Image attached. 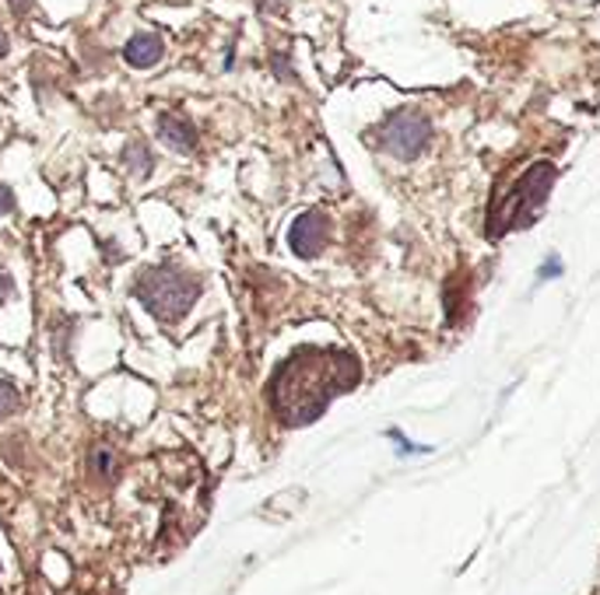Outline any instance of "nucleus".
<instances>
[{"mask_svg":"<svg viewBox=\"0 0 600 595\" xmlns=\"http://www.w3.org/2000/svg\"><path fill=\"white\" fill-rule=\"evenodd\" d=\"M359 382V361L344 351H303L278 375V413L292 427L316 421L338 392Z\"/></svg>","mask_w":600,"mask_h":595,"instance_id":"f257e3e1","label":"nucleus"},{"mask_svg":"<svg viewBox=\"0 0 600 595\" xmlns=\"http://www.w3.org/2000/svg\"><path fill=\"white\" fill-rule=\"evenodd\" d=\"M8 4L18 11V14H25V11H32V4H35V0H8Z\"/></svg>","mask_w":600,"mask_h":595,"instance_id":"9b49d317","label":"nucleus"},{"mask_svg":"<svg viewBox=\"0 0 600 595\" xmlns=\"http://www.w3.org/2000/svg\"><path fill=\"white\" fill-rule=\"evenodd\" d=\"M8 53V35H4V28H0V57Z\"/></svg>","mask_w":600,"mask_h":595,"instance_id":"ddd939ff","label":"nucleus"},{"mask_svg":"<svg viewBox=\"0 0 600 595\" xmlns=\"http://www.w3.org/2000/svg\"><path fill=\"white\" fill-rule=\"evenodd\" d=\"M14 407H18V389L11 382H0V417H8Z\"/></svg>","mask_w":600,"mask_h":595,"instance_id":"1a4fd4ad","label":"nucleus"},{"mask_svg":"<svg viewBox=\"0 0 600 595\" xmlns=\"http://www.w3.org/2000/svg\"><path fill=\"white\" fill-rule=\"evenodd\" d=\"M137 301L158 319H183L190 312V305L197 301V281L176 266H158L148 270L145 277L137 281Z\"/></svg>","mask_w":600,"mask_h":595,"instance_id":"7ed1b4c3","label":"nucleus"},{"mask_svg":"<svg viewBox=\"0 0 600 595\" xmlns=\"http://www.w3.org/2000/svg\"><path fill=\"white\" fill-rule=\"evenodd\" d=\"M158 134H162V140L169 144V148L176 151H193L197 148V126H193L190 119L176 116V113H166L162 119H158Z\"/></svg>","mask_w":600,"mask_h":595,"instance_id":"423d86ee","label":"nucleus"},{"mask_svg":"<svg viewBox=\"0 0 600 595\" xmlns=\"http://www.w3.org/2000/svg\"><path fill=\"white\" fill-rule=\"evenodd\" d=\"M429 140H432V123L421 113L400 110V113H394L390 119L380 126V148L386 155L400 158V161L418 158L421 151L429 148Z\"/></svg>","mask_w":600,"mask_h":595,"instance_id":"20e7f679","label":"nucleus"},{"mask_svg":"<svg viewBox=\"0 0 600 595\" xmlns=\"http://www.w3.org/2000/svg\"><path fill=\"white\" fill-rule=\"evenodd\" d=\"M552 183H555L552 161H537V165L527 169L520 183L488 210V239H502L506 231L531 228L541 218L544 204H548Z\"/></svg>","mask_w":600,"mask_h":595,"instance_id":"f03ea898","label":"nucleus"},{"mask_svg":"<svg viewBox=\"0 0 600 595\" xmlns=\"http://www.w3.org/2000/svg\"><path fill=\"white\" fill-rule=\"evenodd\" d=\"M330 239V221H327V214L320 210H306V214H298L292 231H288V245L295 249V256H316V252H324Z\"/></svg>","mask_w":600,"mask_h":595,"instance_id":"39448f33","label":"nucleus"},{"mask_svg":"<svg viewBox=\"0 0 600 595\" xmlns=\"http://www.w3.org/2000/svg\"><path fill=\"white\" fill-rule=\"evenodd\" d=\"M123 158H127V165H131L137 175H148V172H151V151L145 148V144H131L127 155H123Z\"/></svg>","mask_w":600,"mask_h":595,"instance_id":"6e6552de","label":"nucleus"},{"mask_svg":"<svg viewBox=\"0 0 600 595\" xmlns=\"http://www.w3.org/2000/svg\"><path fill=\"white\" fill-rule=\"evenodd\" d=\"M14 207V193L8 186H0V214H8Z\"/></svg>","mask_w":600,"mask_h":595,"instance_id":"9d476101","label":"nucleus"},{"mask_svg":"<svg viewBox=\"0 0 600 595\" xmlns=\"http://www.w3.org/2000/svg\"><path fill=\"white\" fill-rule=\"evenodd\" d=\"M162 53H166L162 35L140 32V35H134V39L127 43V49H123V57H127L131 67H155L158 60H162Z\"/></svg>","mask_w":600,"mask_h":595,"instance_id":"0eeeda50","label":"nucleus"},{"mask_svg":"<svg viewBox=\"0 0 600 595\" xmlns=\"http://www.w3.org/2000/svg\"><path fill=\"white\" fill-rule=\"evenodd\" d=\"M562 274V263H552V266H541V277H558Z\"/></svg>","mask_w":600,"mask_h":595,"instance_id":"f8f14e48","label":"nucleus"}]
</instances>
